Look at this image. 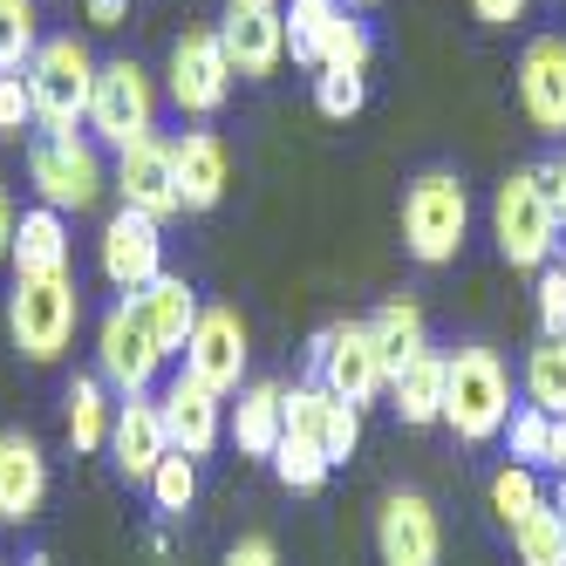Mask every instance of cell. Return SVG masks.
Returning a JSON list of instances; mask_svg holds the SVG:
<instances>
[{
    "mask_svg": "<svg viewBox=\"0 0 566 566\" xmlns=\"http://www.w3.org/2000/svg\"><path fill=\"white\" fill-rule=\"evenodd\" d=\"M443 423H451L464 443L505 437V423H512V376H505L499 348L471 342L458 355H443Z\"/></svg>",
    "mask_w": 566,
    "mask_h": 566,
    "instance_id": "cell-1",
    "label": "cell"
},
{
    "mask_svg": "<svg viewBox=\"0 0 566 566\" xmlns=\"http://www.w3.org/2000/svg\"><path fill=\"white\" fill-rule=\"evenodd\" d=\"M96 55L75 34H49L28 62V96H34V124L49 137H69L90 124V96H96Z\"/></svg>",
    "mask_w": 566,
    "mask_h": 566,
    "instance_id": "cell-2",
    "label": "cell"
},
{
    "mask_svg": "<svg viewBox=\"0 0 566 566\" xmlns=\"http://www.w3.org/2000/svg\"><path fill=\"white\" fill-rule=\"evenodd\" d=\"M471 232V191L458 171H423L402 191V247L423 266H451Z\"/></svg>",
    "mask_w": 566,
    "mask_h": 566,
    "instance_id": "cell-3",
    "label": "cell"
},
{
    "mask_svg": "<svg viewBox=\"0 0 566 566\" xmlns=\"http://www.w3.org/2000/svg\"><path fill=\"white\" fill-rule=\"evenodd\" d=\"M75 321H83V294H75L69 273H34L14 280L8 294V335L28 361H62L75 342Z\"/></svg>",
    "mask_w": 566,
    "mask_h": 566,
    "instance_id": "cell-4",
    "label": "cell"
},
{
    "mask_svg": "<svg viewBox=\"0 0 566 566\" xmlns=\"http://www.w3.org/2000/svg\"><path fill=\"white\" fill-rule=\"evenodd\" d=\"M28 185H34V198H42L49 212H90L96 198H103V157H96V137H83V130H69V137H34L28 144Z\"/></svg>",
    "mask_w": 566,
    "mask_h": 566,
    "instance_id": "cell-5",
    "label": "cell"
},
{
    "mask_svg": "<svg viewBox=\"0 0 566 566\" xmlns=\"http://www.w3.org/2000/svg\"><path fill=\"white\" fill-rule=\"evenodd\" d=\"M492 239H499L505 266H525V273L553 266L559 219H553V206H546V191H539L533 171H512V178L492 191Z\"/></svg>",
    "mask_w": 566,
    "mask_h": 566,
    "instance_id": "cell-6",
    "label": "cell"
},
{
    "mask_svg": "<svg viewBox=\"0 0 566 566\" xmlns=\"http://www.w3.org/2000/svg\"><path fill=\"white\" fill-rule=\"evenodd\" d=\"M307 361H314V382L335 389L342 402H355V410H369L389 389V369H382V348L369 335V321H328V328L314 335Z\"/></svg>",
    "mask_w": 566,
    "mask_h": 566,
    "instance_id": "cell-7",
    "label": "cell"
},
{
    "mask_svg": "<svg viewBox=\"0 0 566 566\" xmlns=\"http://www.w3.org/2000/svg\"><path fill=\"white\" fill-rule=\"evenodd\" d=\"M150 130H157V90H150V75L130 55L103 62L96 69V96H90V137L109 144V150H130Z\"/></svg>",
    "mask_w": 566,
    "mask_h": 566,
    "instance_id": "cell-8",
    "label": "cell"
},
{
    "mask_svg": "<svg viewBox=\"0 0 566 566\" xmlns=\"http://www.w3.org/2000/svg\"><path fill=\"white\" fill-rule=\"evenodd\" d=\"M165 348L150 342V328H144V314L130 307V301H116L103 321H96V376L116 389V396H150V382H157V369H165Z\"/></svg>",
    "mask_w": 566,
    "mask_h": 566,
    "instance_id": "cell-9",
    "label": "cell"
},
{
    "mask_svg": "<svg viewBox=\"0 0 566 566\" xmlns=\"http://www.w3.org/2000/svg\"><path fill=\"white\" fill-rule=\"evenodd\" d=\"M165 90L185 116H212L226 109L232 96V62H226V42L219 28H185L171 42V62H165Z\"/></svg>",
    "mask_w": 566,
    "mask_h": 566,
    "instance_id": "cell-10",
    "label": "cell"
},
{
    "mask_svg": "<svg viewBox=\"0 0 566 566\" xmlns=\"http://www.w3.org/2000/svg\"><path fill=\"white\" fill-rule=\"evenodd\" d=\"M96 266L116 294H144L157 273H165V226H157L150 212H130L116 206L103 239H96Z\"/></svg>",
    "mask_w": 566,
    "mask_h": 566,
    "instance_id": "cell-11",
    "label": "cell"
},
{
    "mask_svg": "<svg viewBox=\"0 0 566 566\" xmlns=\"http://www.w3.org/2000/svg\"><path fill=\"white\" fill-rule=\"evenodd\" d=\"M219 42L239 83H266L287 62V21L266 0H226V21H219Z\"/></svg>",
    "mask_w": 566,
    "mask_h": 566,
    "instance_id": "cell-12",
    "label": "cell"
},
{
    "mask_svg": "<svg viewBox=\"0 0 566 566\" xmlns=\"http://www.w3.org/2000/svg\"><path fill=\"white\" fill-rule=\"evenodd\" d=\"M178 361H185L191 382H206L219 396L247 389V321H239V307H206L198 314V328H191Z\"/></svg>",
    "mask_w": 566,
    "mask_h": 566,
    "instance_id": "cell-13",
    "label": "cell"
},
{
    "mask_svg": "<svg viewBox=\"0 0 566 566\" xmlns=\"http://www.w3.org/2000/svg\"><path fill=\"white\" fill-rule=\"evenodd\" d=\"M518 109L539 137H566V34H533V42H525Z\"/></svg>",
    "mask_w": 566,
    "mask_h": 566,
    "instance_id": "cell-14",
    "label": "cell"
},
{
    "mask_svg": "<svg viewBox=\"0 0 566 566\" xmlns=\"http://www.w3.org/2000/svg\"><path fill=\"white\" fill-rule=\"evenodd\" d=\"M376 553L382 566H437L443 559V525L423 492H389L376 512Z\"/></svg>",
    "mask_w": 566,
    "mask_h": 566,
    "instance_id": "cell-15",
    "label": "cell"
},
{
    "mask_svg": "<svg viewBox=\"0 0 566 566\" xmlns=\"http://www.w3.org/2000/svg\"><path fill=\"white\" fill-rule=\"evenodd\" d=\"M171 458V437H165V410L157 396H124L116 402V423H109V464L124 484H150V471Z\"/></svg>",
    "mask_w": 566,
    "mask_h": 566,
    "instance_id": "cell-16",
    "label": "cell"
},
{
    "mask_svg": "<svg viewBox=\"0 0 566 566\" xmlns=\"http://www.w3.org/2000/svg\"><path fill=\"white\" fill-rule=\"evenodd\" d=\"M116 198H124L130 212H150L165 226L178 212V171H171V144L165 137H137L130 150H116Z\"/></svg>",
    "mask_w": 566,
    "mask_h": 566,
    "instance_id": "cell-17",
    "label": "cell"
},
{
    "mask_svg": "<svg viewBox=\"0 0 566 566\" xmlns=\"http://www.w3.org/2000/svg\"><path fill=\"white\" fill-rule=\"evenodd\" d=\"M157 410H165V437H171L178 458L198 464L206 451H219V437H226V402H219V389L191 382V376L178 369V382L157 396Z\"/></svg>",
    "mask_w": 566,
    "mask_h": 566,
    "instance_id": "cell-18",
    "label": "cell"
},
{
    "mask_svg": "<svg viewBox=\"0 0 566 566\" xmlns=\"http://www.w3.org/2000/svg\"><path fill=\"white\" fill-rule=\"evenodd\" d=\"M287 430L314 437L321 451H328V464H348L355 443H361V410L342 402L335 389H321V382H294L287 389Z\"/></svg>",
    "mask_w": 566,
    "mask_h": 566,
    "instance_id": "cell-19",
    "label": "cell"
},
{
    "mask_svg": "<svg viewBox=\"0 0 566 566\" xmlns=\"http://www.w3.org/2000/svg\"><path fill=\"white\" fill-rule=\"evenodd\" d=\"M49 499V458L28 430H0V525L42 518Z\"/></svg>",
    "mask_w": 566,
    "mask_h": 566,
    "instance_id": "cell-20",
    "label": "cell"
},
{
    "mask_svg": "<svg viewBox=\"0 0 566 566\" xmlns=\"http://www.w3.org/2000/svg\"><path fill=\"white\" fill-rule=\"evenodd\" d=\"M171 171H178V212H212L226 198V178H232V157L212 130H185L171 144Z\"/></svg>",
    "mask_w": 566,
    "mask_h": 566,
    "instance_id": "cell-21",
    "label": "cell"
},
{
    "mask_svg": "<svg viewBox=\"0 0 566 566\" xmlns=\"http://www.w3.org/2000/svg\"><path fill=\"white\" fill-rule=\"evenodd\" d=\"M137 314H144V328H150V342L165 348V355H185V342H191V328H198V294H191V280L185 273H157L144 294H124Z\"/></svg>",
    "mask_w": 566,
    "mask_h": 566,
    "instance_id": "cell-22",
    "label": "cell"
},
{
    "mask_svg": "<svg viewBox=\"0 0 566 566\" xmlns=\"http://www.w3.org/2000/svg\"><path fill=\"white\" fill-rule=\"evenodd\" d=\"M226 437L239 443V458H273L287 437V389L280 382H247L226 417Z\"/></svg>",
    "mask_w": 566,
    "mask_h": 566,
    "instance_id": "cell-23",
    "label": "cell"
},
{
    "mask_svg": "<svg viewBox=\"0 0 566 566\" xmlns=\"http://www.w3.org/2000/svg\"><path fill=\"white\" fill-rule=\"evenodd\" d=\"M8 266L14 280H34V273H69V219L34 206L14 219V247H8Z\"/></svg>",
    "mask_w": 566,
    "mask_h": 566,
    "instance_id": "cell-24",
    "label": "cell"
},
{
    "mask_svg": "<svg viewBox=\"0 0 566 566\" xmlns=\"http://www.w3.org/2000/svg\"><path fill=\"white\" fill-rule=\"evenodd\" d=\"M62 423H69V451H75V458L109 451V423H116L109 382H103V376H75L69 396H62Z\"/></svg>",
    "mask_w": 566,
    "mask_h": 566,
    "instance_id": "cell-25",
    "label": "cell"
},
{
    "mask_svg": "<svg viewBox=\"0 0 566 566\" xmlns=\"http://www.w3.org/2000/svg\"><path fill=\"white\" fill-rule=\"evenodd\" d=\"M369 335H376V348H382V369H389V376L410 369L417 355H430V321H423L417 301H382V307L369 314Z\"/></svg>",
    "mask_w": 566,
    "mask_h": 566,
    "instance_id": "cell-26",
    "label": "cell"
},
{
    "mask_svg": "<svg viewBox=\"0 0 566 566\" xmlns=\"http://www.w3.org/2000/svg\"><path fill=\"white\" fill-rule=\"evenodd\" d=\"M389 410L402 423H443V355L437 348L389 376Z\"/></svg>",
    "mask_w": 566,
    "mask_h": 566,
    "instance_id": "cell-27",
    "label": "cell"
},
{
    "mask_svg": "<svg viewBox=\"0 0 566 566\" xmlns=\"http://www.w3.org/2000/svg\"><path fill=\"white\" fill-rule=\"evenodd\" d=\"M280 21H287V55L321 69V55H328V34L342 21V0H287L280 8Z\"/></svg>",
    "mask_w": 566,
    "mask_h": 566,
    "instance_id": "cell-28",
    "label": "cell"
},
{
    "mask_svg": "<svg viewBox=\"0 0 566 566\" xmlns=\"http://www.w3.org/2000/svg\"><path fill=\"white\" fill-rule=\"evenodd\" d=\"M512 553H518V566H566V518H559V505L525 512L512 525Z\"/></svg>",
    "mask_w": 566,
    "mask_h": 566,
    "instance_id": "cell-29",
    "label": "cell"
},
{
    "mask_svg": "<svg viewBox=\"0 0 566 566\" xmlns=\"http://www.w3.org/2000/svg\"><path fill=\"white\" fill-rule=\"evenodd\" d=\"M525 396H533V410L546 417H566V342H539L525 355Z\"/></svg>",
    "mask_w": 566,
    "mask_h": 566,
    "instance_id": "cell-30",
    "label": "cell"
},
{
    "mask_svg": "<svg viewBox=\"0 0 566 566\" xmlns=\"http://www.w3.org/2000/svg\"><path fill=\"white\" fill-rule=\"evenodd\" d=\"M328 451H321V443L314 437H280V451H273V478L280 484H287V492H321V484H328Z\"/></svg>",
    "mask_w": 566,
    "mask_h": 566,
    "instance_id": "cell-31",
    "label": "cell"
},
{
    "mask_svg": "<svg viewBox=\"0 0 566 566\" xmlns=\"http://www.w3.org/2000/svg\"><path fill=\"white\" fill-rule=\"evenodd\" d=\"M539 505H546V492H539V471L533 464H499L492 471V512H499L505 533H512L525 512H539Z\"/></svg>",
    "mask_w": 566,
    "mask_h": 566,
    "instance_id": "cell-32",
    "label": "cell"
},
{
    "mask_svg": "<svg viewBox=\"0 0 566 566\" xmlns=\"http://www.w3.org/2000/svg\"><path fill=\"white\" fill-rule=\"evenodd\" d=\"M144 492H150V505H157V512H165V518H185V512L198 505V464L171 451L165 464H157V471H150V484H144Z\"/></svg>",
    "mask_w": 566,
    "mask_h": 566,
    "instance_id": "cell-33",
    "label": "cell"
},
{
    "mask_svg": "<svg viewBox=\"0 0 566 566\" xmlns=\"http://www.w3.org/2000/svg\"><path fill=\"white\" fill-rule=\"evenodd\" d=\"M42 49V14L34 0H0V69H21Z\"/></svg>",
    "mask_w": 566,
    "mask_h": 566,
    "instance_id": "cell-34",
    "label": "cell"
},
{
    "mask_svg": "<svg viewBox=\"0 0 566 566\" xmlns=\"http://www.w3.org/2000/svg\"><path fill=\"white\" fill-rule=\"evenodd\" d=\"M361 103H369V83H361L355 69H314V109L328 116V124L361 116Z\"/></svg>",
    "mask_w": 566,
    "mask_h": 566,
    "instance_id": "cell-35",
    "label": "cell"
},
{
    "mask_svg": "<svg viewBox=\"0 0 566 566\" xmlns=\"http://www.w3.org/2000/svg\"><path fill=\"white\" fill-rule=\"evenodd\" d=\"M546 410H533V402H525V410H512V423H505V451H512V464H533L539 471V458H546Z\"/></svg>",
    "mask_w": 566,
    "mask_h": 566,
    "instance_id": "cell-36",
    "label": "cell"
},
{
    "mask_svg": "<svg viewBox=\"0 0 566 566\" xmlns=\"http://www.w3.org/2000/svg\"><path fill=\"white\" fill-rule=\"evenodd\" d=\"M321 69H369V28H361L348 8H342V21H335V34H328V55H321Z\"/></svg>",
    "mask_w": 566,
    "mask_h": 566,
    "instance_id": "cell-37",
    "label": "cell"
},
{
    "mask_svg": "<svg viewBox=\"0 0 566 566\" xmlns=\"http://www.w3.org/2000/svg\"><path fill=\"white\" fill-rule=\"evenodd\" d=\"M34 124V96H28V75L21 69H0V137H21Z\"/></svg>",
    "mask_w": 566,
    "mask_h": 566,
    "instance_id": "cell-38",
    "label": "cell"
},
{
    "mask_svg": "<svg viewBox=\"0 0 566 566\" xmlns=\"http://www.w3.org/2000/svg\"><path fill=\"white\" fill-rule=\"evenodd\" d=\"M539 335L566 342V266H539Z\"/></svg>",
    "mask_w": 566,
    "mask_h": 566,
    "instance_id": "cell-39",
    "label": "cell"
},
{
    "mask_svg": "<svg viewBox=\"0 0 566 566\" xmlns=\"http://www.w3.org/2000/svg\"><path fill=\"white\" fill-rule=\"evenodd\" d=\"M533 178H539L546 206H553V219H559V232H566V157H546V165H533Z\"/></svg>",
    "mask_w": 566,
    "mask_h": 566,
    "instance_id": "cell-40",
    "label": "cell"
},
{
    "mask_svg": "<svg viewBox=\"0 0 566 566\" xmlns=\"http://www.w3.org/2000/svg\"><path fill=\"white\" fill-rule=\"evenodd\" d=\"M219 566H280V546L266 539V533H247L239 546H226V559Z\"/></svg>",
    "mask_w": 566,
    "mask_h": 566,
    "instance_id": "cell-41",
    "label": "cell"
},
{
    "mask_svg": "<svg viewBox=\"0 0 566 566\" xmlns=\"http://www.w3.org/2000/svg\"><path fill=\"white\" fill-rule=\"evenodd\" d=\"M471 14H478L484 28H512V21L525 14V0H471Z\"/></svg>",
    "mask_w": 566,
    "mask_h": 566,
    "instance_id": "cell-42",
    "label": "cell"
},
{
    "mask_svg": "<svg viewBox=\"0 0 566 566\" xmlns=\"http://www.w3.org/2000/svg\"><path fill=\"white\" fill-rule=\"evenodd\" d=\"M539 471H559L566 478V417L546 423V458H539Z\"/></svg>",
    "mask_w": 566,
    "mask_h": 566,
    "instance_id": "cell-43",
    "label": "cell"
},
{
    "mask_svg": "<svg viewBox=\"0 0 566 566\" xmlns=\"http://www.w3.org/2000/svg\"><path fill=\"white\" fill-rule=\"evenodd\" d=\"M83 8H90L96 28H124L130 21V0H83Z\"/></svg>",
    "mask_w": 566,
    "mask_h": 566,
    "instance_id": "cell-44",
    "label": "cell"
},
{
    "mask_svg": "<svg viewBox=\"0 0 566 566\" xmlns=\"http://www.w3.org/2000/svg\"><path fill=\"white\" fill-rule=\"evenodd\" d=\"M14 219H21V212L8 206V191H0V260H8V247H14Z\"/></svg>",
    "mask_w": 566,
    "mask_h": 566,
    "instance_id": "cell-45",
    "label": "cell"
},
{
    "mask_svg": "<svg viewBox=\"0 0 566 566\" xmlns=\"http://www.w3.org/2000/svg\"><path fill=\"white\" fill-rule=\"evenodd\" d=\"M553 505H559V518H566V478H559V492H553Z\"/></svg>",
    "mask_w": 566,
    "mask_h": 566,
    "instance_id": "cell-46",
    "label": "cell"
},
{
    "mask_svg": "<svg viewBox=\"0 0 566 566\" xmlns=\"http://www.w3.org/2000/svg\"><path fill=\"white\" fill-rule=\"evenodd\" d=\"M21 566H55V559H49V553H34V559H21Z\"/></svg>",
    "mask_w": 566,
    "mask_h": 566,
    "instance_id": "cell-47",
    "label": "cell"
},
{
    "mask_svg": "<svg viewBox=\"0 0 566 566\" xmlns=\"http://www.w3.org/2000/svg\"><path fill=\"white\" fill-rule=\"evenodd\" d=\"M342 8H369V0H342Z\"/></svg>",
    "mask_w": 566,
    "mask_h": 566,
    "instance_id": "cell-48",
    "label": "cell"
},
{
    "mask_svg": "<svg viewBox=\"0 0 566 566\" xmlns=\"http://www.w3.org/2000/svg\"><path fill=\"white\" fill-rule=\"evenodd\" d=\"M266 8H280V0H266Z\"/></svg>",
    "mask_w": 566,
    "mask_h": 566,
    "instance_id": "cell-49",
    "label": "cell"
},
{
    "mask_svg": "<svg viewBox=\"0 0 566 566\" xmlns=\"http://www.w3.org/2000/svg\"><path fill=\"white\" fill-rule=\"evenodd\" d=\"M0 191H8V185H0Z\"/></svg>",
    "mask_w": 566,
    "mask_h": 566,
    "instance_id": "cell-50",
    "label": "cell"
},
{
    "mask_svg": "<svg viewBox=\"0 0 566 566\" xmlns=\"http://www.w3.org/2000/svg\"><path fill=\"white\" fill-rule=\"evenodd\" d=\"M0 566H8V559H0Z\"/></svg>",
    "mask_w": 566,
    "mask_h": 566,
    "instance_id": "cell-51",
    "label": "cell"
}]
</instances>
